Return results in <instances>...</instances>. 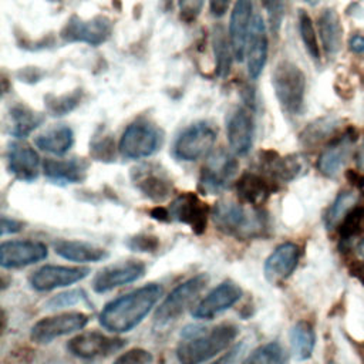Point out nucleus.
Listing matches in <instances>:
<instances>
[{
  "label": "nucleus",
  "instance_id": "1",
  "mask_svg": "<svg viewBox=\"0 0 364 364\" xmlns=\"http://www.w3.org/2000/svg\"><path fill=\"white\" fill-rule=\"evenodd\" d=\"M162 294L158 283H148L108 301L100 313V324L111 333H128L154 309Z\"/></svg>",
  "mask_w": 364,
  "mask_h": 364
},
{
  "label": "nucleus",
  "instance_id": "2",
  "mask_svg": "<svg viewBox=\"0 0 364 364\" xmlns=\"http://www.w3.org/2000/svg\"><path fill=\"white\" fill-rule=\"evenodd\" d=\"M239 334L233 323H220L213 327L188 326L181 333L175 355L179 364H203L226 350Z\"/></svg>",
  "mask_w": 364,
  "mask_h": 364
},
{
  "label": "nucleus",
  "instance_id": "3",
  "mask_svg": "<svg viewBox=\"0 0 364 364\" xmlns=\"http://www.w3.org/2000/svg\"><path fill=\"white\" fill-rule=\"evenodd\" d=\"M210 218L218 230L237 240L264 237L269 230L267 213L243 202L222 199L212 208Z\"/></svg>",
  "mask_w": 364,
  "mask_h": 364
},
{
  "label": "nucleus",
  "instance_id": "4",
  "mask_svg": "<svg viewBox=\"0 0 364 364\" xmlns=\"http://www.w3.org/2000/svg\"><path fill=\"white\" fill-rule=\"evenodd\" d=\"M272 85L282 109L289 115H300L304 109L306 75L301 68L289 61L282 60L272 73Z\"/></svg>",
  "mask_w": 364,
  "mask_h": 364
},
{
  "label": "nucleus",
  "instance_id": "5",
  "mask_svg": "<svg viewBox=\"0 0 364 364\" xmlns=\"http://www.w3.org/2000/svg\"><path fill=\"white\" fill-rule=\"evenodd\" d=\"M164 142V132L149 119L138 118L122 132L118 149L127 159H142L156 154Z\"/></svg>",
  "mask_w": 364,
  "mask_h": 364
},
{
  "label": "nucleus",
  "instance_id": "6",
  "mask_svg": "<svg viewBox=\"0 0 364 364\" xmlns=\"http://www.w3.org/2000/svg\"><path fill=\"white\" fill-rule=\"evenodd\" d=\"M208 283H209V274L199 273L182 282L181 284H178L155 310L154 327L159 330L176 321L188 309V306L206 287Z\"/></svg>",
  "mask_w": 364,
  "mask_h": 364
},
{
  "label": "nucleus",
  "instance_id": "7",
  "mask_svg": "<svg viewBox=\"0 0 364 364\" xmlns=\"http://www.w3.org/2000/svg\"><path fill=\"white\" fill-rule=\"evenodd\" d=\"M216 141V129L206 121L186 127L172 145V155L178 161L192 162L206 155Z\"/></svg>",
  "mask_w": 364,
  "mask_h": 364
},
{
  "label": "nucleus",
  "instance_id": "8",
  "mask_svg": "<svg viewBox=\"0 0 364 364\" xmlns=\"http://www.w3.org/2000/svg\"><path fill=\"white\" fill-rule=\"evenodd\" d=\"M239 164L236 158L225 149L210 154L199 175V189L206 195L220 193L237 175Z\"/></svg>",
  "mask_w": 364,
  "mask_h": 364
},
{
  "label": "nucleus",
  "instance_id": "9",
  "mask_svg": "<svg viewBox=\"0 0 364 364\" xmlns=\"http://www.w3.org/2000/svg\"><path fill=\"white\" fill-rule=\"evenodd\" d=\"M112 33V21L104 14H97L90 20H84L73 14L60 31L64 43H84L88 46H100L105 43Z\"/></svg>",
  "mask_w": 364,
  "mask_h": 364
},
{
  "label": "nucleus",
  "instance_id": "10",
  "mask_svg": "<svg viewBox=\"0 0 364 364\" xmlns=\"http://www.w3.org/2000/svg\"><path fill=\"white\" fill-rule=\"evenodd\" d=\"M131 181L146 199L156 203L166 200L173 191L171 176L155 162H145L134 166L131 169Z\"/></svg>",
  "mask_w": 364,
  "mask_h": 364
},
{
  "label": "nucleus",
  "instance_id": "11",
  "mask_svg": "<svg viewBox=\"0 0 364 364\" xmlns=\"http://www.w3.org/2000/svg\"><path fill=\"white\" fill-rule=\"evenodd\" d=\"M88 321L90 316L81 311H67L43 317L33 324L30 330V338L37 344H48L58 337L84 328Z\"/></svg>",
  "mask_w": 364,
  "mask_h": 364
},
{
  "label": "nucleus",
  "instance_id": "12",
  "mask_svg": "<svg viewBox=\"0 0 364 364\" xmlns=\"http://www.w3.org/2000/svg\"><path fill=\"white\" fill-rule=\"evenodd\" d=\"M127 341L119 337H111L100 331H85L73 337L67 343V350L77 358L94 361L112 355L122 350Z\"/></svg>",
  "mask_w": 364,
  "mask_h": 364
},
{
  "label": "nucleus",
  "instance_id": "13",
  "mask_svg": "<svg viewBox=\"0 0 364 364\" xmlns=\"http://www.w3.org/2000/svg\"><path fill=\"white\" fill-rule=\"evenodd\" d=\"M166 210L169 222L183 223L193 233L202 235L206 230L208 216H210L212 209L196 193L183 192L171 202Z\"/></svg>",
  "mask_w": 364,
  "mask_h": 364
},
{
  "label": "nucleus",
  "instance_id": "14",
  "mask_svg": "<svg viewBox=\"0 0 364 364\" xmlns=\"http://www.w3.org/2000/svg\"><path fill=\"white\" fill-rule=\"evenodd\" d=\"M357 139L358 132L354 127H348L340 135L333 136L317 159V169L320 173L326 178H336L348 161Z\"/></svg>",
  "mask_w": 364,
  "mask_h": 364
},
{
  "label": "nucleus",
  "instance_id": "15",
  "mask_svg": "<svg viewBox=\"0 0 364 364\" xmlns=\"http://www.w3.org/2000/svg\"><path fill=\"white\" fill-rule=\"evenodd\" d=\"M146 264L142 260H125L102 267L92 279L95 293H107L144 277Z\"/></svg>",
  "mask_w": 364,
  "mask_h": 364
},
{
  "label": "nucleus",
  "instance_id": "16",
  "mask_svg": "<svg viewBox=\"0 0 364 364\" xmlns=\"http://www.w3.org/2000/svg\"><path fill=\"white\" fill-rule=\"evenodd\" d=\"M88 274V267L46 264L30 274L28 284L36 291H50L74 284L85 279Z\"/></svg>",
  "mask_w": 364,
  "mask_h": 364
},
{
  "label": "nucleus",
  "instance_id": "17",
  "mask_svg": "<svg viewBox=\"0 0 364 364\" xmlns=\"http://www.w3.org/2000/svg\"><path fill=\"white\" fill-rule=\"evenodd\" d=\"M243 291L240 286L232 280H225L212 289L193 309L192 316L199 320H210L215 316L226 311L232 306H235Z\"/></svg>",
  "mask_w": 364,
  "mask_h": 364
},
{
  "label": "nucleus",
  "instance_id": "18",
  "mask_svg": "<svg viewBox=\"0 0 364 364\" xmlns=\"http://www.w3.org/2000/svg\"><path fill=\"white\" fill-rule=\"evenodd\" d=\"M48 250L38 240H6L0 245V264L4 269H18L41 262Z\"/></svg>",
  "mask_w": 364,
  "mask_h": 364
},
{
  "label": "nucleus",
  "instance_id": "19",
  "mask_svg": "<svg viewBox=\"0 0 364 364\" xmlns=\"http://www.w3.org/2000/svg\"><path fill=\"white\" fill-rule=\"evenodd\" d=\"M257 169L280 186L301 175L304 159L300 155L280 156L274 151H263L257 159Z\"/></svg>",
  "mask_w": 364,
  "mask_h": 364
},
{
  "label": "nucleus",
  "instance_id": "20",
  "mask_svg": "<svg viewBox=\"0 0 364 364\" xmlns=\"http://www.w3.org/2000/svg\"><path fill=\"white\" fill-rule=\"evenodd\" d=\"M267 51L269 40L264 20L260 14H255L245 50L247 73L252 80H256L262 74L267 61Z\"/></svg>",
  "mask_w": 364,
  "mask_h": 364
},
{
  "label": "nucleus",
  "instance_id": "21",
  "mask_svg": "<svg viewBox=\"0 0 364 364\" xmlns=\"http://www.w3.org/2000/svg\"><path fill=\"white\" fill-rule=\"evenodd\" d=\"M226 135L236 155H246L253 144L255 121L246 107H236L226 118Z\"/></svg>",
  "mask_w": 364,
  "mask_h": 364
},
{
  "label": "nucleus",
  "instance_id": "22",
  "mask_svg": "<svg viewBox=\"0 0 364 364\" xmlns=\"http://www.w3.org/2000/svg\"><path fill=\"white\" fill-rule=\"evenodd\" d=\"M253 20V1L252 0H236L229 20V40L233 50L235 60H245L246 41Z\"/></svg>",
  "mask_w": 364,
  "mask_h": 364
},
{
  "label": "nucleus",
  "instance_id": "23",
  "mask_svg": "<svg viewBox=\"0 0 364 364\" xmlns=\"http://www.w3.org/2000/svg\"><path fill=\"white\" fill-rule=\"evenodd\" d=\"M7 168L18 181L33 182L40 173V156L28 144L23 141L11 142L6 154Z\"/></svg>",
  "mask_w": 364,
  "mask_h": 364
},
{
  "label": "nucleus",
  "instance_id": "24",
  "mask_svg": "<svg viewBox=\"0 0 364 364\" xmlns=\"http://www.w3.org/2000/svg\"><path fill=\"white\" fill-rule=\"evenodd\" d=\"M300 247L293 242L280 243L264 260L263 272L270 283H279L287 279L297 267Z\"/></svg>",
  "mask_w": 364,
  "mask_h": 364
},
{
  "label": "nucleus",
  "instance_id": "25",
  "mask_svg": "<svg viewBox=\"0 0 364 364\" xmlns=\"http://www.w3.org/2000/svg\"><path fill=\"white\" fill-rule=\"evenodd\" d=\"M279 185L260 172L246 171L236 182V192L239 199L252 206L263 205L272 193L279 191Z\"/></svg>",
  "mask_w": 364,
  "mask_h": 364
},
{
  "label": "nucleus",
  "instance_id": "26",
  "mask_svg": "<svg viewBox=\"0 0 364 364\" xmlns=\"http://www.w3.org/2000/svg\"><path fill=\"white\" fill-rule=\"evenodd\" d=\"M88 162L84 158H68V159H53L47 158L43 162V171L48 181L58 185L81 183L85 181L88 173Z\"/></svg>",
  "mask_w": 364,
  "mask_h": 364
},
{
  "label": "nucleus",
  "instance_id": "27",
  "mask_svg": "<svg viewBox=\"0 0 364 364\" xmlns=\"http://www.w3.org/2000/svg\"><path fill=\"white\" fill-rule=\"evenodd\" d=\"M53 247L60 257L77 263H95L108 257V252L104 247L82 240L58 239L53 243Z\"/></svg>",
  "mask_w": 364,
  "mask_h": 364
},
{
  "label": "nucleus",
  "instance_id": "28",
  "mask_svg": "<svg viewBox=\"0 0 364 364\" xmlns=\"http://www.w3.org/2000/svg\"><path fill=\"white\" fill-rule=\"evenodd\" d=\"M321 46L327 55H336L343 46V27L337 11L331 7L324 9L317 18Z\"/></svg>",
  "mask_w": 364,
  "mask_h": 364
},
{
  "label": "nucleus",
  "instance_id": "29",
  "mask_svg": "<svg viewBox=\"0 0 364 364\" xmlns=\"http://www.w3.org/2000/svg\"><path fill=\"white\" fill-rule=\"evenodd\" d=\"M34 144L41 151L54 155H64L74 144V132L68 125L58 124L38 134L34 139Z\"/></svg>",
  "mask_w": 364,
  "mask_h": 364
},
{
  "label": "nucleus",
  "instance_id": "30",
  "mask_svg": "<svg viewBox=\"0 0 364 364\" xmlns=\"http://www.w3.org/2000/svg\"><path fill=\"white\" fill-rule=\"evenodd\" d=\"M10 134L17 139H23L43 124L44 115L28 108L27 105L17 104L10 109Z\"/></svg>",
  "mask_w": 364,
  "mask_h": 364
},
{
  "label": "nucleus",
  "instance_id": "31",
  "mask_svg": "<svg viewBox=\"0 0 364 364\" xmlns=\"http://www.w3.org/2000/svg\"><path fill=\"white\" fill-rule=\"evenodd\" d=\"M290 346L296 360H309L316 346V333L311 323L306 320L297 321L290 328Z\"/></svg>",
  "mask_w": 364,
  "mask_h": 364
},
{
  "label": "nucleus",
  "instance_id": "32",
  "mask_svg": "<svg viewBox=\"0 0 364 364\" xmlns=\"http://www.w3.org/2000/svg\"><path fill=\"white\" fill-rule=\"evenodd\" d=\"M212 46H213V54H215V63H216V74L218 77L225 78L230 71L232 60L235 58V55L230 46L229 34H226L223 26L220 24L213 27Z\"/></svg>",
  "mask_w": 364,
  "mask_h": 364
},
{
  "label": "nucleus",
  "instance_id": "33",
  "mask_svg": "<svg viewBox=\"0 0 364 364\" xmlns=\"http://www.w3.org/2000/svg\"><path fill=\"white\" fill-rule=\"evenodd\" d=\"M341 124V119L338 117L327 115L323 118H318L313 122H310L304 131L300 134V139L306 146H314L324 139L330 138Z\"/></svg>",
  "mask_w": 364,
  "mask_h": 364
},
{
  "label": "nucleus",
  "instance_id": "34",
  "mask_svg": "<svg viewBox=\"0 0 364 364\" xmlns=\"http://www.w3.org/2000/svg\"><path fill=\"white\" fill-rule=\"evenodd\" d=\"M340 243L351 242L364 235V205H354L337 226Z\"/></svg>",
  "mask_w": 364,
  "mask_h": 364
},
{
  "label": "nucleus",
  "instance_id": "35",
  "mask_svg": "<svg viewBox=\"0 0 364 364\" xmlns=\"http://www.w3.org/2000/svg\"><path fill=\"white\" fill-rule=\"evenodd\" d=\"M240 364H289V357L280 343L270 341L255 348Z\"/></svg>",
  "mask_w": 364,
  "mask_h": 364
},
{
  "label": "nucleus",
  "instance_id": "36",
  "mask_svg": "<svg viewBox=\"0 0 364 364\" xmlns=\"http://www.w3.org/2000/svg\"><path fill=\"white\" fill-rule=\"evenodd\" d=\"M340 249L346 255V264L350 274L364 284V235L351 242L340 243Z\"/></svg>",
  "mask_w": 364,
  "mask_h": 364
},
{
  "label": "nucleus",
  "instance_id": "37",
  "mask_svg": "<svg viewBox=\"0 0 364 364\" xmlns=\"http://www.w3.org/2000/svg\"><path fill=\"white\" fill-rule=\"evenodd\" d=\"M82 94L84 92L81 88H77L74 91H70V92H65L61 95L47 94L44 97L46 109L53 117H61V115L70 114L80 105V102L82 100Z\"/></svg>",
  "mask_w": 364,
  "mask_h": 364
},
{
  "label": "nucleus",
  "instance_id": "38",
  "mask_svg": "<svg viewBox=\"0 0 364 364\" xmlns=\"http://www.w3.org/2000/svg\"><path fill=\"white\" fill-rule=\"evenodd\" d=\"M355 199L357 195L351 191H341L336 199L333 200V203L327 208L324 216H323V222L324 226L327 229H334L338 226V223L341 222V219L346 216V213L355 205Z\"/></svg>",
  "mask_w": 364,
  "mask_h": 364
},
{
  "label": "nucleus",
  "instance_id": "39",
  "mask_svg": "<svg viewBox=\"0 0 364 364\" xmlns=\"http://www.w3.org/2000/svg\"><path fill=\"white\" fill-rule=\"evenodd\" d=\"M90 155L95 161L112 162L115 161V142L112 134L104 127L98 128L90 141Z\"/></svg>",
  "mask_w": 364,
  "mask_h": 364
},
{
  "label": "nucleus",
  "instance_id": "40",
  "mask_svg": "<svg viewBox=\"0 0 364 364\" xmlns=\"http://www.w3.org/2000/svg\"><path fill=\"white\" fill-rule=\"evenodd\" d=\"M297 21H299V33H300L301 41H303L307 53L310 54V57L313 60H320V47H318L317 34H316L313 21H311L310 16L307 14V11L299 10Z\"/></svg>",
  "mask_w": 364,
  "mask_h": 364
},
{
  "label": "nucleus",
  "instance_id": "41",
  "mask_svg": "<svg viewBox=\"0 0 364 364\" xmlns=\"http://www.w3.org/2000/svg\"><path fill=\"white\" fill-rule=\"evenodd\" d=\"M82 301H87L85 291L81 289H74V290L64 291V293L50 297L46 303V307L50 310H57V309L70 307V306H74V304H78Z\"/></svg>",
  "mask_w": 364,
  "mask_h": 364
},
{
  "label": "nucleus",
  "instance_id": "42",
  "mask_svg": "<svg viewBox=\"0 0 364 364\" xmlns=\"http://www.w3.org/2000/svg\"><path fill=\"white\" fill-rule=\"evenodd\" d=\"M127 246L132 252L154 253L159 249V237L151 233H138L127 240Z\"/></svg>",
  "mask_w": 364,
  "mask_h": 364
},
{
  "label": "nucleus",
  "instance_id": "43",
  "mask_svg": "<svg viewBox=\"0 0 364 364\" xmlns=\"http://www.w3.org/2000/svg\"><path fill=\"white\" fill-rule=\"evenodd\" d=\"M152 360L154 358H152L151 351L141 348V347H135V348H131V350L122 353L114 361V364H151Z\"/></svg>",
  "mask_w": 364,
  "mask_h": 364
},
{
  "label": "nucleus",
  "instance_id": "44",
  "mask_svg": "<svg viewBox=\"0 0 364 364\" xmlns=\"http://www.w3.org/2000/svg\"><path fill=\"white\" fill-rule=\"evenodd\" d=\"M263 6L267 10L269 14V21L273 33H277L283 20V13H284V4L283 0H260Z\"/></svg>",
  "mask_w": 364,
  "mask_h": 364
},
{
  "label": "nucleus",
  "instance_id": "45",
  "mask_svg": "<svg viewBox=\"0 0 364 364\" xmlns=\"http://www.w3.org/2000/svg\"><path fill=\"white\" fill-rule=\"evenodd\" d=\"M179 17L185 23L195 21L203 7V0H178Z\"/></svg>",
  "mask_w": 364,
  "mask_h": 364
},
{
  "label": "nucleus",
  "instance_id": "46",
  "mask_svg": "<svg viewBox=\"0 0 364 364\" xmlns=\"http://www.w3.org/2000/svg\"><path fill=\"white\" fill-rule=\"evenodd\" d=\"M24 229V223L13 219V218H7V216H1V235H11V233H17L20 230Z\"/></svg>",
  "mask_w": 364,
  "mask_h": 364
},
{
  "label": "nucleus",
  "instance_id": "47",
  "mask_svg": "<svg viewBox=\"0 0 364 364\" xmlns=\"http://www.w3.org/2000/svg\"><path fill=\"white\" fill-rule=\"evenodd\" d=\"M240 350H242V344H235L232 348H229L225 354H222L218 360L212 361L210 364H235Z\"/></svg>",
  "mask_w": 364,
  "mask_h": 364
},
{
  "label": "nucleus",
  "instance_id": "48",
  "mask_svg": "<svg viewBox=\"0 0 364 364\" xmlns=\"http://www.w3.org/2000/svg\"><path fill=\"white\" fill-rule=\"evenodd\" d=\"M17 77L26 82H36L43 77V71H40L37 67H26L17 73Z\"/></svg>",
  "mask_w": 364,
  "mask_h": 364
},
{
  "label": "nucleus",
  "instance_id": "49",
  "mask_svg": "<svg viewBox=\"0 0 364 364\" xmlns=\"http://www.w3.org/2000/svg\"><path fill=\"white\" fill-rule=\"evenodd\" d=\"M229 4H230V0H209L210 14L213 17L225 16L228 9H229Z\"/></svg>",
  "mask_w": 364,
  "mask_h": 364
},
{
  "label": "nucleus",
  "instance_id": "50",
  "mask_svg": "<svg viewBox=\"0 0 364 364\" xmlns=\"http://www.w3.org/2000/svg\"><path fill=\"white\" fill-rule=\"evenodd\" d=\"M346 179L350 182V185H353L357 189H363L364 188V175L360 171L347 169L346 171Z\"/></svg>",
  "mask_w": 364,
  "mask_h": 364
},
{
  "label": "nucleus",
  "instance_id": "51",
  "mask_svg": "<svg viewBox=\"0 0 364 364\" xmlns=\"http://www.w3.org/2000/svg\"><path fill=\"white\" fill-rule=\"evenodd\" d=\"M348 47L353 53L355 54H363L364 53V36L363 34H355L350 38Z\"/></svg>",
  "mask_w": 364,
  "mask_h": 364
},
{
  "label": "nucleus",
  "instance_id": "52",
  "mask_svg": "<svg viewBox=\"0 0 364 364\" xmlns=\"http://www.w3.org/2000/svg\"><path fill=\"white\" fill-rule=\"evenodd\" d=\"M364 136V135H363ZM355 162H357V165H358V168L360 169H364V138H363V144H361V146L358 148V151H357V155H355Z\"/></svg>",
  "mask_w": 364,
  "mask_h": 364
},
{
  "label": "nucleus",
  "instance_id": "53",
  "mask_svg": "<svg viewBox=\"0 0 364 364\" xmlns=\"http://www.w3.org/2000/svg\"><path fill=\"white\" fill-rule=\"evenodd\" d=\"M306 3H309V4H316L317 3V0H304Z\"/></svg>",
  "mask_w": 364,
  "mask_h": 364
},
{
  "label": "nucleus",
  "instance_id": "54",
  "mask_svg": "<svg viewBox=\"0 0 364 364\" xmlns=\"http://www.w3.org/2000/svg\"><path fill=\"white\" fill-rule=\"evenodd\" d=\"M327 364H338V363H336V361H328Z\"/></svg>",
  "mask_w": 364,
  "mask_h": 364
}]
</instances>
